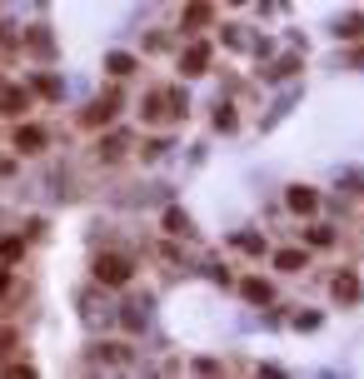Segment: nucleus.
Wrapping results in <instances>:
<instances>
[{
	"instance_id": "f257e3e1",
	"label": "nucleus",
	"mask_w": 364,
	"mask_h": 379,
	"mask_svg": "<svg viewBox=\"0 0 364 379\" xmlns=\"http://www.w3.org/2000/svg\"><path fill=\"white\" fill-rule=\"evenodd\" d=\"M95 280L100 285H125L130 280V259L125 255H100L95 259Z\"/></svg>"
},
{
	"instance_id": "f03ea898",
	"label": "nucleus",
	"mask_w": 364,
	"mask_h": 379,
	"mask_svg": "<svg viewBox=\"0 0 364 379\" xmlns=\"http://www.w3.org/2000/svg\"><path fill=\"white\" fill-rule=\"evenodd\" d=\"M180 65H185V75H204V65H210V45H190Z\"/></svg>"
},
{
	"instance_id": "7ed1b4c3",
	"label": "nucleus",
	"mask_w": 364,
	"mask_h": 379,
	"mask_svg": "<svg viewBox=\"0 0 364 379\" xmlns=\"http://www.w3.org/2000/svg\"><path fill=\"white\" fill-rule=\"evenodd\" d=\"M40 145H45V130H40V125H20V130H15V150L35 155Z\"/></svg>"
},
{
	"instance_id": "20e7f679",
	"label": "nucleus",
	"mask_w": 364,
	"mask_h": 379,
	"mask_svg": "<svg viewBox=\"0 0 364 379\" xmlns=\"http://www.w3.org/2000/svg\"><path fill=\"white\" fill-rule=\"evenodd\" d=\"M290 210H299V214H309V210H320V195L309 190V185H294V190H290Z\"/></svg>"
},
{
	"instance_id": "39448f33",
	"label": "nucleus",
	"mask_w": 364,
	"mask_h": 379,
	"mask_svg": "<svg viewBox=\"0 0 364 379\" xmlns=\"http://www.w3.org/2000/svg\"><path fill=\"white\" fill-rule=\"evenodd\" d=\"M115 105H120L115 95H105V100H95L90 110H85V120H90V125H100V120H115Z\"/></svg>"
},
{
	"instance_id": "423d86ee",
	"label": "nucleus",
	"mask_w": 364,
	"mask_h": 379,
	"mask_svg": "<svg viewBox=\"0 0 364 379\" xmlns=\"http://www.w3.org/2000/svg\"><path fill=\"white\" fill-rule=\"evenodd\" d=\"M334 35H339V40H359V35H364V15H344Z\"/></svg>"
},
{
	"instance_id": "0eeeda50",
	"label": "nucleus",
	"mask_w": 364,
	"mask_h": 379,
	"mask_svg": "<svg viewBox=\"0 0 364 379\" xmlns=\"http://www.w3.org/2000/svg\"><path fill=\"white\" fill-rule=\"evenodd\" d=\"M334 295H339L344 304H349V300H359V280H354V275H339V280H334Z\"/></svg>"
},
{
	"instance_id": "6e6552de",
	"label": "nucleus",
	"mask_w": 364,
	"mask_h": 379,
	"mask_svg": "<svg viewBox=\"0 0 364 379\" xmlns=\"http://www.w3.org/2000/svg\"><path fill=\"white\" fill-rule=\"evenodd\" d=\"M165 230H170V235H190V214H185V210H170V214H165Z\"/></svg>"
},
{
	"instance_id": "1a4fd4ad",
	"label": "nucleus",
	"mask_w": 364,
	"mask_h": 379,
	"mask_svg": "<svg viewBox=\"0 0 364 379\" xmlns=\"http://www.w3.org/2000/svg\"><path fill=\"white\" fill-rule=\"evenodd\" d=\"M245 300H254V304H270V285H265V280H245Z\"/></svg>"
},
{
	"instance_id": "9d476101",
	"label": "nucleus",
	"mask_w": 364,
	"mask_h": 379,
	"mask_svg": "<svg viewBox=\"0 0 364 379\" xmlns=\"http://www.w3.org/2000/svg\"><path fill=\"white\" fill-rule=\"evenodd\" d=\"M105 65H110V75H130V70H135V56H125V50H115V56H110Z\"/></svg>"
},
{
	"instance_id": "9b49d317",
	"label": "nucleus",
	"mask_w": 364,
	"mask_h": 379,
	"mask_svg": "<svg viewBox=\"0 0 364 379\" xmlns=\"http://www.w3.org/2000/svg\"><path fill=\"white\" fill-rule=\"evenodd\" d=\"M20 105H25V90H0V110H20Z\"/></svg>"
},
{
	"instance_id": "f8f14e48",
	"label": "nucleus",
	"mask_w": 364,
	"mask_h": 379,
	"mask_svg": "<svg viewBox=\"0 0 364 379\" xmlns=\"http://www.w3.org/2000/svg\"><path fill=\"white\" fill-rule=\"evenodd\" d=\"M275 264H280V269H299V264H304V250H280Z\"/></svg>"
},
{
	"instance_id": "ddd939ff",
	"label": "nucleus",
	"mask_w": 364,
	"mask_h": 379,
	"mask_svg": "<svg viewBox=\"0 0 364 379\" xmlns=\"http://www.w3.org/2000/svg\"><path fill=\"white\" fill-rule=\"evenodd\" d=\"M210 20V6H204V0H195V6L185 11V25H204Z\"/></svg>"
},
{
	"instance_id": "4468645a",
	"label": "nucleus",
	"mask_w": 364,
	"mask_h": 379,
	"mask_svg": "<svg viewBox=\"0 0 364 379\" xmlns=\"http://www.w3.org/2000/svg\"><path fill=\"white\" fill-rule=\"evenodd\" d=\"M235 245H240V250H245V255H259V250H265V240H259V235H240V240H235Z\"/></svg>"
},
{
	"instance_id": "2eb2a0df",
	"label": "nucleus",
	"mask_w": 364,
	"mask_h": 379,
	"mask_svg": "<svg viewBox=\"0 0 364 379\" xmlns=\"http://www.w3.org/2000/svg\"><path fill=\"white\" fill-rule=\"evenodd\" d=\"M215 125H220V130H235V110H230V105H220V115H215Z\"/></svg>"
},
{
	"instance_id": "dca6fc26",
	"label": "nucleus",
	"mask_w": 364,
	"mask_h": 379,
	"mask_svg": "<svg viewBox=\"0 0 364 379\" xmlns=\"http://www.w3.org/2000/svg\"><path fill=\"white\" fill-rule=\"evenodd\" d=\"M20 255V240H0V259H15Z\"/></svg>"
},
{
	"instance_id": "f3484780",
	"label": "nucleus",
	"mask_w": 364,
	"mask_h": 379,
	"mask_svg": "<svg viewBox=\"0 0 364 379\" xmlns=\"http://www.w3.org/2000/svg\"><path fill=\"white\" fill-rule=\"evenodd\" d=\"M6 285H11V280H6V269H0V295H6Z\"/></svg>"
},
{
	"instance_id": "a211bd4d",
	"label": "nucleus",
	"mask_w": 364,
	"mask_h": 379,
	"mask_svg": "<svg viewBox=\"0 0 364 379\" xmlns=\"http://www.w3.org/2000/svg\"><path fill=\"white\" fill-rule=\"evenodd\" d=\"M354 60H359V65H364V50H359V56H354Z\"/></svg>"
}]
</instances>
